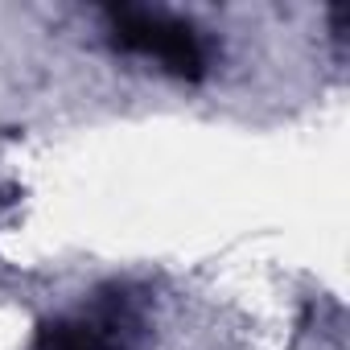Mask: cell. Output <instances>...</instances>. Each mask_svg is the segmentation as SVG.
<instances>
[{"label":"cell","mask_w":350,"mask_h":350,"mask_svg":"<svg viewBox=\"0 0 350 350\" xmlns=\"http://www.w3.org/2000/svg\"><path fill=\"white\" fill-rule=\"evenodd\" d=\"M111 42L128 54L152 58L161 62V70L178 75V79H202L206 75V42L202 33L182 21L157 9H111Z\"/></svg>","instance_id":"1"},{"label":"cell","mask_w":350,"mask_h":350,"mask_svg":"<svg viewBox=\"0 0 350 350\" xmlns=\"http://www.w3.org/2000/svg\"><path fill=\"white\" fill-rule=\"evenodd\" d=\"M38 350H124L116 317H58L38 334Z\"/></svg>","instance_id":"2"}]
</instances>
